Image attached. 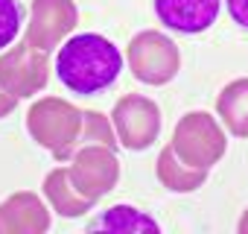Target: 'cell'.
Returning a JSON list of instances; mask_svg holds the SVG:
<instances>
[{"label": "cell", "instance_id": "cell-1", "mask_svg": "<svg viewBox=\"0 0 248 234\" xmlns=\"http://www.w3.org/2000/svg\"><path fill=\"white\" fill-rule=\"evenodd\" d=\"M120 70H123L120 47L99 33L70 35L56 53L59 82L79 97H91V94L105 91L108 85L117 82Z\"/></svg>", "mask_w": 248, "mask_h": 234}, {"label": "cell", "instance_id": "cell-2", "mask_svg": "<svg viewBox=\"0 0 248 234\" xmlns=\"http://www.w3.org/2000/svg\"><path fill=\"white\" fill-rule=\"evenodd\" d=\"M82 129V111L62 97H41L27 111V132L56 161H70Z\"/></svg>", "mask_w": 248, "mask_h": 234}, {"label": "cell", "instance_id": "cell-3", "mask_svg": "<svg viewBox=\"0 0 248 234\" xmlns=\"http://www.w3.org/2000/svg\"><path fill=\"white\" fill-rule=\"evenodd\" d=\"M170 147L184 164L210 170L228 152V135H225L222 120L213 117L210 111H187L172 129Z\"/></svg>", "mask_w": 248, "mask_h": 234}, {"label": "cell", "instance_id": "cell-4", "mask_svg": "<svg viewBox=\"0 0 248 234\" xmlns=\"http://www.w3.org/2000/svg\"><path fill=\"white\" fill-rule=\"evenodd\" d=\"M126 62H129L132 76L143 85H152V88L172 82L175 73L181 70L178 44L158 30L138 33L126 47Z\"/></svg>", "mask_w": 248, "mask_h": 234}, {"label": "cell", "instance_id": "cell-5", "mask_svg": "<svg viewBox=\"0 0 248 234\" xmlns=\"http://www.w3.org/2000/svg\"><path fill=\"white\" fill-rule=\"evenodd\" d=\"M111 126L117 132L120 147L132 152L149 150L161 135V108L143 94H126L111 108Z\"/></svg>", "mask_w": 248, "mask_h": 234}, {"label": "cell", "instance_id": "cell-6", "mask_svg": "<svg viewBox=\"0 0 248 234\" xmlns=\"http://www.w3.org/2000/svg\"><path fill=\"white\" fill-rule=\"evenodd\" d=\"M50 82V53L32 47L27 38L0 53V85L18 100L41 94Z\"/></svg>", "mask_w": 248, "mask_h": 234}, {"label": "cell", "instance_id": "cell-7", "mask_svg": "<svg viewBox=\"0 0 248 234\" xmlns=\"http://www.w3.org/2000/svg\"><path fill=\"white\" fill-rule=\"evenodd\" d=\"M67 176H70L73 187L85 199L99 202L105 193H111L117 187V182H120V161H117L114 150H108V147H99V144L79 147L70 155Z\"/></svg>", "mask_w": 248, "mask_h": 234}, {"label": "cell", "instance_id": "cell-8", "mask_svg": "<svg viewBox=\"0 0 248 234\" xmlns=\"http://www.w3.org/2000/svg\"><path fill=\"white\" fill-rule=\"evenodd\" d=\"M79 24L76 0H32L30 6V24H27V41L38 50L53 53L67 41V35Z\"/></svg>", "mask_w": 248, "mask_h": 234}, {"label": "cell", "instance_id": "cell-9", "mask_svg": "<svg viewBox=\"0 0 248 234\" xmlns=\"http://www.w3.org/2000/svg\"><path fill=\"white\" fill-rule=\"evenodd\" d=\"M222 12V0H155L158 21L181 35L207 33Z\"/></svg>", "mask_w": 248, "mask_h": 234}, {"label": "cell", "instance_id": "cell-10", "mask_svg": "<svg viewBox=\"0 0 248 234\" xmlns=\"http://www.w3.org/2000/svg\"><path fill=\"white\" fill-rule=\"evenodd\" d=\"M50 231V208L32 190H18L0 202V234H44Z\"/></svg>", "mask_w": 248, "mask_h": 234}, {"label": "cell", "instance_id": "cell-11", "mask_svg": "<svg viewBox=\"0 0 248 234\" xmlns=\"http://www.w3.org/2000/svg\"><path fill=\"white\" fill-rule=\"evenodd\" d=\"M44 199H47L50 211H56V214L64 217V219L85 217V214L93 211V205H96V202L85 199V196L73 187V182H70V176H67V167H56V170H50V173L44 176Z\"/></svg>", "mask_w": 248, "mask_h": 234}, {"label": "cell", "instance_id": "cell-12", "mask_svg": "<svg viewBox=\"0 0 248 234\" xmlns=\"http://www.w3.org/2000/svg\"><path fill=\"white\" fill-rule=\"evenodd\" d=\"M155 173H158V182L172 193H193V190L204 187V182L210 176V170H199V167L184 164L170 144L161 150V155L155 161Z\"/></svg>", "mask_w": 248, "mask_h": 234}, {"label": "cell", "instance_id": "cell-13", "mask_svg": "<svg viewBox=\"0 0 248 234\" xmlns=\"http://www.w3.org/2000/svg\"><path fill=\"white\" fill-rule=\"evenodd\" d=\"M216 114L233 138H248V76H239L219 91Z\"/></svg>", "mask_w": 248, "mask_h": 234}, {"label": "cell", "instance_id": "cell-14", "mask_svg": "<svg viewBox=\"0 0 248 234\" xmlns=\"http://www.w3.org/2000/svg\"><path fill=\"white\" fill-rule=\"evenodd\" d=\"M88 231H161V225L135 205H114L91 219Z\"/></svg>", "mask_w": 248, "mask_h": 234}, {"label": "cell", "instance_id": "cell-15", "mask_svg": "<svg viewBox=\"0 0 248 234\" xmlns=\"http://www.w3.org/2000/svg\"><path fill=\"white\" fill-rule=\"evenodd\" d=\"M91 144H99V147H108V150L120 147L117 132L111 126V117L88 108V111H82V129H79V138H76V150L79 147H91Z\"/></svg>", "mask_w": 248, "mask_h": 234}, {"label": "cell", "instance_id": "cell-16", "mask_svg": "<svg viewBox=\"0 0 248 234\" xmlns=\"http://www.w3.org/2000/svg\"><path fill=\"white\" fill-rule=\"evenodd\" d=\"M21 24H24V12L18 6V0H0V50L15 44Z\"/></svg>", "mask_w": 248, "mask_h": 234}, {"label": "cell", "instance_id": "cell-17", "mask_svg": "<svg viewBox=\"0 0 248 234\" xmlns=\"http://www.w3.org/2000/svg\"><path fill=\"white\" fill-rule=\"evenodd\" d=\"M225 6H228L233 24L242 27V30H248V0H225Z\"/></svg>", "mask_w": 248, "mask_h": 234}, {"label": "cell", "instance_id": "cell-18", "mask_svg": "<svg viewBox=\"0 0 248 234\" xmlns=\"http://www.w3.org/2000/svg\"><path fill=\"white\" fill-rule=\"evenodd\" d=\"M18 102H21V100H18L15 94H9L3 85H0V120H3V117H9V114L18 108Z\"/></svg>", "mask_w": 248, "mask_h": 234}, {"label": "cell", "instance_id": "cell-19", "mask_svg": "<svg viewBox=\"0 0 248 234\" xmlns=\"http://www.w3.org/2000/svg\"><path fill=\"white\" fill-rule=\"evenodd\" d=\"M236 228H239V234H248V211L239 217V225H236Z\"/></svg>", "mask_w": 248, "mask_h": 234}]
</instances>
